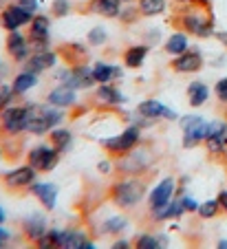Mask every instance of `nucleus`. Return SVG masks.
<instances>
[{
  "mask_svg": "<svg viewBox=\"0 0 227 249\" xmlns=\"http://www.w3.org/2000/svg\"><path fill=\"white\" fill-rule=\"evenodd\" d=\"M143 196H146V181L135 179V177H128V179L119 181V183H115L113 190H110L113 203L123 207V210L139 205V201H141Z\"/></svg>",
  "mask_w": 227,
  "mask_h": 249,
  "instance_id": "1",
  "label": "nucleus"
},
{
  "mask_svg": "<svg viewBox=\"0 0 227 249\" xmlns=\"http://www.w3.org/2000/svg\"><path fill=\"white\" fill-rule=\"evenodd\" d=\"M62 119H64L62 108H55L51 104H47V106H35V104H31V124H29V132L42 137V135H47V132H51L53 128L60 126Z\"/></svg>",
  "mask_w": 227,
  "mask_h": 249,
  "instance_id": "2",
  "label": "nucleus"
},
{
  "mask_svg": "<svg viewBox=\"0 0 227 249\" xmlns=\"http://www.w3.org/2000/svg\"><path fill=\"white\" fill-rule=\"evenodd\" d=\"M29 124H31V104H27V106H7L5 110H0V126L7 135L29 132Z\"/></svg>",
  "mask_w": 227,
  "mask_h": 249,
  "instance_id": "3",
  "label": "nucleus"
},
{
  "mask_svg": "<svg viewBox=\"0 0 227 249\" xmlns=\"http://www.w3.org/2000/svg\"><path fill=\"white\" fill-rule=\"evenodd\" d=\"M179 126L183 130V148H196L208 139L210 122H205L199 115H183L179 119Z\"/></svg>",
  "mask_w": 227,
  "mask_h": 249,
  "instance_id": "4",
  "label": "nucleus"
},
{
  "mask_svg": "<svg viewBox=\"0 0 227 249\" xmlns=\"http://www.w3.org/2000/svg\"><path fill=\"white\" fill-rule=\"evenodd\" d=\"M210 9H190L188 14L181 16V24L188 33H194L196 38H210L214 36V22H212V16H208Z\"/></svg>",
  "mask_w": 227,
  "mask_h": 249,
  "instance_id": "5",
  "label": "nucleus"
},
{
  "mask_svg": "<svg viewBox=\"0 0 227 249\" xmlns=\"http://www.w3.org/2000/svg\"><path fill=\"white\" fill-rule=\"evenodd\" d=\"M155 161L152 152L148 148H137L135 146L133 150L123 152V157H119L117 161V170L122 174H139L143 170L150 168V163Z\"/></svg>",
  "mask_w": 227,
  "mask_h": 249,
  "instance_id": "6",
  "label": "nucleus"
},
{
  "mask_svg": "<svg viewBox=\"0 0 227 249\" xmlns=\"http://www.w3.org/2000/svg\"><path fill=\"white\" fill-rule=\"evenodd\" d=\"M139 139H141V130L139 126H128L122 135L108 137V139H102V146L108 152H115V155H123V152L133 150L135 146H139Z\"/></svg>",
  "mask_w": 227,
  "mask_h": 249,
  "instance_id": "7",
  "label": "nucleus"
},
{
  "mask_svg": "<svg viewBox=\"0 0 227 249\" xmlns=\"http://www.w3.org/2000/svg\"><path fill=\"white\" fill-rule=\"evenodd\" d=\"M29 165H34L38 172H51L57 163H60V152L49 143H38L35 148H31L27 155Z\"/></svg>",
  "mask_w": 227,
  "mask_h": 249,
  "instance_id": "8",
  "label": "nucleus"
},
{
  "mask_svg": "<svg viewBox=\"0 0 227 249\" xmlns=\"http://www.w3.org/2000/svg\"><path fill=\"white\" fill-rule=\"evenodd\" d=\"M34 16H35L34 11L24 9V7H20L18 2H16V5H9L0 14V24H2V29H7V31H18L20 27L31 24Z\"/></svg>",
  "mask_w": 227,
  "mask_h": 249,
  "instance_id": "9",
  "label": "nucleus"
},
{
  "mask_svg": "<svg viewBox=\"0 0 227 249\" xmlns=\"http://www.w3.org/2000/svg\"><path fill=\"white\" fill-rule=\"evenodd\" d=\"M38 177V170L34 165H20V168L11 170V172L5 174V185L11 190H22V188H29V185L35 181Z\"/></svg>",
  "mask_w": 227,
  "mask_h": 249,
  "instance_id": "10",
  "label": "nucleus"
},
{
  "mask_svg": "<svg viewBox=\"0 0 227 249\" xmlns=\"http://www.w3.org/2000/svg\"><path fill=\"white\" fill-rule=\"evenodd\" d=\"M57 64V53L51 49H42V51H34V55H29L24 60V71H31L35 75H40L42 71L53 69Z\"/></svg>",
  "mask_w": 227,
  "mask_h": 249,
  "instance_id": "11",
  "label": "nucleus"
},
{
  "mask_svg": "<svg viewBox=\"0 0 227 249\" xmlns=\"http://www.w3.org/2000/svg\"><path fill=\"white\" fill-rule=\"evenodd\" d=\"M172 69L176 73H199L203 69V53L199 49H188L181 55H176V60L172 62Z\"/></svg>",
  "mask_w": 227,
  "mask_h": 249,
  "instance_id": "12",
  "label": "nucleus"
},
{
  "mask_svg": "<svg viewBox=\"0 0 227 249\" xmlns=\"http://www.w3.org/2000/svg\"><path fill=\"white\" fill-rule=\"evenodd\" d=\"M137 113L141 115L143 119H168V122H175L176 113L172 108H168L166 104L157 102V99H146V102L139 104Z\"/></svg>",
  "mask_w": 227,
  "mask_h": 249,
  "instance_id": "13",
  "label": "nucleus"
},
{
  "mask_svg": "<svg viewBox=\"0 0 227 249\" xmlns=\"http://www.w3.org/2000/svg\"><path fill=\"white\" fill-rule=\"evenodd\" d=\"M75 102H77V90L69 84H57L55 89L47 95V104H51V106L62 108V110L75 106Z\"/></svg>",
  "mask_w": 227,
  "mask_h": 249,
  "instance_id": "14",
  "label": "nucleus"
},
{
  "mask_svg": "<svg viewBox=\"0 0 227 249\" xmlns=\"http://www.w3.org/2000/svg\"><path fill=\"white\" fill-rule=\"evenodd\" d=\"M172 196H175V179H172V177H166V179L161 181V183L150 192V196H148V205H150V210L163 207L172 201Z\"/></svg>",
  "mask_w": 227,
  "mask_h": 249,
  "instance_id": "15",
  "label": "nucleus"
},
{
  "mask_svg": "<svg viewBox=\"0 0 227 249\" xmlns=\"http://www.w3.org/2000/svg\"><path fill=\"white\" fill-rule=\"evenodd\" d=\"M64 84L73 86V89H90L93 84H97L93 75V66H86V64H73L71 66V75Z\"/></svg>",
  "mask_w": 227,
  "mask_h": 249,
  "instance_id": "16",
  "label": "nucleus"
},
{
  "mask_svg": "<svg viewBox=\"0 0 227 249\" xmlns=\"http://www.w3.org/2000/svg\"><path fill=\"white\" fill-rule=\"evenodd\" d=\"M29 192L34 194L40 203L44 205V210H53L57 201V185L55 183H44V181H34L29 185Z\"/></svg>",
  "mask_w": 227,
  "mask_h": 249,
  "instance_id": "17",
  "label": "nucleus"
},
{
  "mask_svg": "<svg viewBox=\"0 0 227 249\" xmlns=\"http://www.w3.org/2000/svg\"><path fill=\"white\" fill-rule=\"evenodd\" d=\"M7 51L14 57L16 62H24L29 57V51H31V44H29V38L22 36L18 31H9V38H7Z\"/></svg>",
  "mask_w": 227,
  "mask_h": 249,
  "instance_id": "18",
  "label": "nucleus"
},
{
  "mask_svg": "<svg viewBox=\"0 0 227 249\" xmlns=\"http://www.w3.org/2000/svg\"><path fill=\"white\" fill-rule=\"evenodd\" d=\"M22 230H24V234H27V238L31 240V243H38V240L49 231L47 218H44L40 212H35V214H31L29 218H24Z\"/></svg>",
  "mask_w": 227,
  "mask_h": 249,
  "instance_id": "19",
  "label": "nucleus"
},
{
  "mask_svg": "<svg viewBox=\"0 0 227 249\" xmlns=\"http://www.w3.org/2000/svg\"><path fill=\"white\" fill-rule=\"evenodd\" d=\"M183 212H185L183 201H181V198H175V201H170L168 205L157 207V210H150V216H152V221L161 223V221H168V218H176V216H181Z\"/></svg>",
  "mask_w": 227,
  "mask_h": 249,
  "instance_id": "20",
  "label": "nucleus"
},
{
  "mask_svg": "<svg viewBox=\"0 0 227 249\" xmlns=\"http://www.w3.org/2000/svg\"><path fill=\"white\" fill-rule=\"evenodd\" d=\"M93 75H95V80H97V84H108V82L122 77V69L115 64L97 62V64H93Z\"/></svg>",
  "mask_w": 227,
  "mask_h": 249,
  "instance_id": "21",
  "label": "nucleus"
},
{
  "mask_svg": "<svg viewBox=\"0 0 227 249\" xmlns=\"http://www.w3.org/2000/svg\"><path fill=\"white\" fill-rule=\"evenodd\" d=\"M97 99L102 104H108V106H119V104L126 102V95L117 86H113V82H108V84H102L97 89Z\"/></svg>",
  "mask_w": 227,
  "mask_h": 249,
  "instance_id": "22",
  "label": "nucleus"
},
{
  "mask_svg": "<svg viewBox=\"0 0 227 249\" xmlns=\"http://www.w3.org/2000/svg\"><path fill=\"white\" fill-rule=\"evenodd\" d=\"M49 137H51V146L55 148L57 152H67V150H71V146H73V135H71V130H67V128H53L51 132H49Z\"/></svg>",
  "mask_w": 227,
  "mask_h": 249,
  "instance_id": "23",
  "label": "nucleus"
},
{
  "mask_svg": "<svg viewBox=\"0 0 227 249\" xmlns=\"http://www.w3.org/2000/svg\"><path fill=\"white\" fill-rule=\"evenodd\" d=\"M90 9L95 14L106 16V18H119V14H122V0H93Z\"/></svg>",
  "mask_w": 227,
  "mask_h": 249,
  "instance_id": "24",
  "label": "nucleus"
},
{
  "mask_svg": "<svg viewBox=\"0 0 227 249\" xmlns=\"http://www.w3.org/2000/svg\"><path fill=\"white\" fill-rule=\"evenodd\" d=\"M188 99H190V106L199 108V106H203L210 99V89L203 82H192V84L188 86Z\"/></svg>",
  "mask_w": 227,
  "mask_h": 249,
  "instance_id": "25",
  "label": "nucleus"
},
{
  "mask_svg": "<svg viewBox=\"0 0 227 249\" xmlns=\"http://www.w3.org/2000/svg\"><path fill=\"white\" fill-rule=\"evenodd\" d=\"M35 84H38V75H35V73H31V71H22V73H18V75H16L11 89H14L16 95H24V93H29V90L34 89Z\"/></svg>",
  "mask_w": 227,
  "mask_h": 249,
  "instance_id": "26",
  "label": "nucleus"
},
{
  "mask_svg": "<svg viewBox=\"0 0 227 249\" xmlns=\"http://www.w3.org/2000/svg\"><path fill=\"white\" fill-rule=\"evenodd\" d=\"M146 57H148V47L146 44H137V47H130L123 53V64L128 69H139L146 62Z\"/></svg>",
  "mask_w": 227,
  "mask_h": 249,
  "instance_id": "27",
  "label": "nucleus"
},
{
  "mask_svg": "<svg viewBox=\"0 0 227 249\" xmlns=\"http://www.w3.org/2000/svg\"><path fill=\"white\" fill-rule=\"evenodd\" d=\"M86 236L80 230H62L60 236V249H80Z\"/></svg>",
  "mask_w": 227,
  "mask_h": 249,
  "instance_id": "28",
  "label": "nucleus"
},
{
  "mask_svg": "<svg viewBox=\"0 0 227 249\" xmlns=\"http://www.w3.org/2000/svg\"><path fill=\"white\" fill-rule=\"evenodd\" d=\"M188 49H190L188 36H185V33H181V31L172 33L170 38H168V42H166V51L170 53V55H181V53L188 51Z\"/></svg>",
  "mask_w": 227,
  "mask_h": 249,
  "instance_id": "29",
  "label": "nucleus"
},
{
  "mask_svg": "<svg viewBox=\"0 0 227 249\" xmlns=\"http://www.w3.org/2000/svg\"><path fill=\"white\" fill-rule=\"evenodd\" d=\"M137 7L141 16H159L166 9V0H139Z\"/></svg>",
  "mask_w": 227,
  "mask_h": 249,
  "instance_id": "30",
  "label": "nucleus"
},
{
  "mask_svg": "<svg viewBox=\"0 0 227 249\" xmlns=\"http://www.w3.org/2000/svg\"><path fill=\"white\" fill-rule=\"evenodd\" d=\"M128 227V221L123 216H110L104 221V225H102V234H122L123 230Z\"/></svg>",
  "mask_w": 227,
  "mask_h": 249,
  "instance_id": "31",
  "label": "nucleus"
},
{
  "mask_svg": "<svg viewBox=\"0 0 227 249\" xmlns=\"http://www.w3.org/2000/svg\"><path fill=\"white\" fill-rule=\"evenodd\" d=\"M166 243H168L166 236L161 238V236L143 234V236L137 238V245H135V247H139V249H161V247H166Z\"/></svg>",
  "mask_w": 227,
  "mask_h": 249,
  "instance_id": "32",
  "label": "nucleus"
},
{
  "mask_svg": "<svg viewBox=\"0 0 227 249\" xmlns=\"http://www.w3.org/2000/svg\"><path fill=\"white\" fill-rule=\"evenodd\" d=\"M218 210H221V203H218V198H210V201H205V203H201L199 205V210H196V214H199L201 218H214L218 214Z\"/></svg>",
  "mask_w": 227,
  "mask_h": 249,
  "instance_id": "33",
  "label": "nucleus"
},
{
  "mask_svg": "<svg viewBox=\"0 0 227 249\" xmlns=\"http://www.w3.org/2000/svg\"><path fill=\"white\" fill-rule=\"evenodd\" d=\"M106 40H108V33L104 27H93L88 31V44H93V47H102Z\"/></svg>",
  "mask_w": 227,
  "mask_h": 249,
  "instance_id": "34",
  "label": "nucleus"
},
{
  "mask_svg": "<svg viewBox=\"0 0 227 249\" xmlns=\"http://www.w3.org/2000/svg\"><path fill=\"white\" fill-rule=\"evenodd\" d=\"M51 11L57 18H64V16H69V11H71V2H69V0H53Z\"/></svg>",
  "mask_w": 227,
  "mask_h": 249,
  "instance_id": "35",
  "label": "nucleus"
},
{
  "mask_svg": "<svg viewBox=\"0 0 227 249\" xmlns=\"http://www.w3.org/2000/svg\"><path fill=\"white\" fill-rule=\"evenodd\" d=\"M216 97L221 99L223 104H227V77H223V80H218L216 82Z\"/></svg>",
  "mask_w": 227,
  "mask_h": 249,
  "instance_id": "36",
  "label": "nucleus"
},
{
  "mask_svg": "<svg viewBox=\"0 0 227 249\" xmlns=\"http://www.w3.org/2000/svg\"><path fill=\"white\" fill-rule=\"evenodd\" d=\"M137 14H141V11H139V7H137V9H133V7H130V9H122L119 18H122L123 22H135V20H137Z\"/></svg>",
  "mask_w": 227,
  "mask_h": 249,
  "instance_id": "37",
  "label": "nucleus"
},
{
  "mask_svg": "<svg viewBox=\"0 0 227 249\" xmlns=\"http://www.w3.org/2000/svg\"><path fill=\"white\" fill-rule=\"evenodd\" d=\"M181 201H183L185 212H196V210H199V203L194 201L192 196H188V194H183V196H181Z\"/></svg>",
  "mask_w": 227,
  "mask_h": 249,
  "instance_id": "38",
  "label": "nucleus"
},
{
  "mask_svg": "<svg viewBox=\"0 0 227 249\" xmlns=\"http://www.w3.org/2000/svg\"><path fill=\"white\" fill-rule=\"evenodd\" d=\"M18 5L20 7H24V9H29V11H38V0H18Z\"/></svg>",
  "mask_w": 227,
  "mask_h": 249,
  "instance_id": "39",
  "label": "nucleus"
},
{
  "mask_svg": "<svg viewBox=\"0 0 227 249\" xmlns=\"http://www.w3.org/2000/svg\"><path fill=\"white\" fill-rule=\"evenodd\" d=\"M214 137H218V139H221L223 143H225V146H227V122H223L221 130H218V132H216V135H214Z\"/></svg>",
  "mask_w": 227,
  "mask_h": 249,
  "instance_id": "40",
  "label": "nucleus"
},
{
  "mask_svg": "<svg viewBox=\"0 0 227 249\" xmlns=\"http://www.w3.org/2000/svg\"><path fill=\"white\" fill-rule=\"evenodd\" d=\"M218 203H221V210L227 212V190H223V192L218 194Z\"/></svg>",
  "mask_w": 227,
  "mask_h": 249,
  "instance_id": "41",
  "label": "nucleus"
},
{
  "mask_svg": "<svg viewBox=\"0 0 227 249\" xmlns=\"http://www.w3.org/2000/svg\"><path fill=\"white\" fill-rule=\"evenodd\" d=\"M97 168H100V172H102V174H108L110 170H113V163H110V161H102V163L97 165Z\"/></svg>",
  "mask_w": 227,
  "mask_h": 249,
  "instance_id": "42",
  "label": "nucleus"
},
{
  "mask_svg": "<svg viewBox=\"0 0 227 249\" xmlns=\"http://www.w3.org/2000/svg\"><path fill=\"white\" fill-rule=\"evenodd\" d=\"M110 247L113 249H128L130 247V243H128V240H117V243H113Z\"/></svg>",
  "mask_w": 227,
  "mask_h": 249,
  "instance_id": "43",
  "label": "nucleus"
},
{
  "mask_svg": "<svg viewBox=\"0 0 227 249\" xmlns=\"http://www.w3.org/2000/svg\"><path fill=\"white\" fill-rule=\"evenodd\" d=\"M214 36H216V38L221 40V42L225 44V49H227V31H214Z\"/></svg>",
  "mask_w": 227,
  "mask_h": 249,
  "instance_id": "44",
  "label": "nucleus"
},
{
  "mask_svg": "<svg viewBox=\"0 0 227 249\" xmlns=\"http://www.w3.org/2000/svg\"><path fill=\"white\" fill-rule=\"evenodd\" d=\"M9 231L7 230H2V227H0V247H2V243H5V240H9Z\"/></svg>",
  "mask_w": 227,
  "mask_h": 249,
  "instance_id": "45",
  "label": "nucleus"
},
{
  "mask_svg": "<svg viewBox=\"0 0 227 249\" xmlns=\"http://www.w3.org/2000/svg\"><path fill=\"white\" fill-rule=\"evenodd\" d=\"M80 249H95V243H93V240L86 238L84 243H82V247H80Z\"/></svg>",
  "mask_w": 227,
  "mask_h": 249,
  "instance_id": "46",
  "label": "nucleus"
},
{
  "mask_svg": "<svg viewBox=\"0 0 227 249\" xmlns=\"http://www.w3.org/2000/svg\"><path fill=\"white\" fill-rule=\"evenodd\" d=\"M216 247H218V249H227V240H218Z\"/></svg>",
  "mask_w": 227,
  "mask_h": 249,
  "instance_id": "47",
  "label": "nucleus"
},
{
  "mask_svg": "<svg viewBox=\"0 0 227 249\" xmlns=\"http://www.w3.org/2000/svg\"><path fill=\"white\" fill-rule=\"evenodd\" d=\"M5 218H7V214H5V210H2V207H0V225H2V223H5Z\"/></svg>",
  "mask_w": 227,
  "mask_h": 249,
  "instance_id": "48",
  "label": "nucleus"
},
{
  "mask_svg": "<svg viewBox=\"0 0 227 249\" xmlns=\"http://www.w3.org/2000/svg\"><path fill=\"white\" fill-rule=\"evenodd\" d=\"M122 2H130V0H122Z\"/></svg>",
  "mask_w": 227,
  "mask_h": 249,
  "instance_id": "49",
  "label": "nucleus"
},
{
  "mask_svg": "<svg viewBox=\"0 0 227 249\" xmlns=\"http://www.w3.org/2000/svg\"><path fill=\"white\" fill-rule=\"evenodd\" d=\"M0 159H2V150H0Z\"/></svg>",
  "mask_w": 227,
  "mask_h": 249,
  "instance_id": "50",
  "label": "nucleus"
},
{
  "mask_svg": "<svg viewBox=\"0 0 227 249\" xmlns=\"http://www.w3.org/2000/svg\"><path fill=\"white\" fill-rule=\"evenodd\" d=\"M0 2H2V0H0Z\"/></svg>",
  "mask_w": 227,
  "mask_h": 249,
  "instance_id": "51",
  "label": "nucleus"
}]
</instances>
